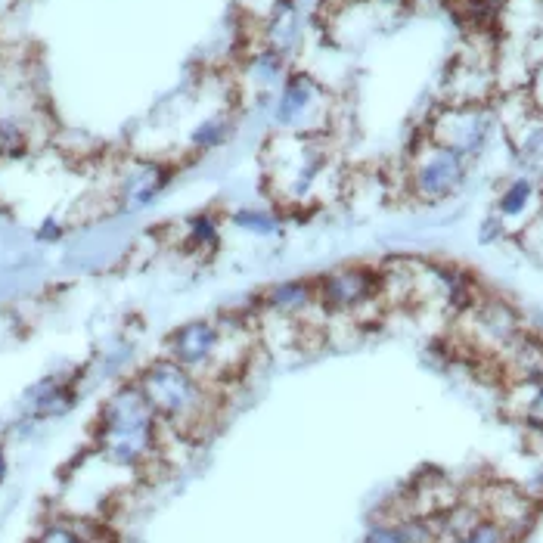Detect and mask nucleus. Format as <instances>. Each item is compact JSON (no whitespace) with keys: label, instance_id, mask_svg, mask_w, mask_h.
Returning <instances> with one entry per match:
<instances>
[{"label":"nucleus","instance_id":"nucleus-20","mask_svg":"<svg viewBox=\"0 0 543 543\" xmlns=\"http://www.w3.org/2000/svg\"><path fill=\"white\" fill-rule=\"evenodd\" d=\"M246 78L258 87V90H267V87H274V84H283V78L289 75L286 72V56L274 53L270 47H255L246 59V66H243Z\"/></svg>","mask_w":543,"mask_h":543},{"label":"nucleus","instance_id":"nucleus-17","mask_svg":"<svg viewBox=\"0 0 543 543\" xmlns=\"http://www.w3.org/2000/svg\"><path fill=\"white\" fill-rule=\"evenodd\" d=\"M180 236H177V246L190 252V255H199V258H208L215 255L224 243V221L218 211H193L184 221L177 224Z\"/></svg>","mask_w":543,"mask_h":543},{"label":"nucleus","instance_id":"nucleus-6","mask_svg":"<svg viewBox=\"0 0 543 543\" xmlns=\"http://www.w3.org/2000/svg\"><path fill=\"white\" fill-rule=\"evenodd\" d=\"M460 323V342L463 348L475 351L478 357H488L491 364L503 354V348L525 333V320L522 314L509 305L506 298L481 292L466 311L457 314Z\"/></svg>","mask_w":543,"mask_h":543},{"label":"nucleus","instance_id":"nucleus-2","mask_svg":"<svg viewBox=\"0 0 543 543\" xmlns=\"http://www.w3.org/2000/svg\"><path fill=\"white\" fill-rule=\"evenodd\" d=\"M267 193L286 211L314 208L336 190V159L326 137L274 134L264 146Z\"/></svg>","mask_w":543,"mask_h":543},{"label":"nucleus","instance_id":"nucleus-1","mask_svg":"<svg viewBox=\"0 0 543 543\" xmlns=\"http://www.w3.org/2000/svg\"><path fill=\"white\" fill-rule=\"evenodd\" d=\"M159 441H162V422L156 410L149 407L137 379L122 382L100 407L94 450L106 463L143 475L156 463H162Z\"/></svg>","mask_w":543,"mask_h":543},{"label":"nucleus","instance_id":"nucleus-28","mask_svg":"<svg viewBox=\"0 0 543 543\" xmlns=\"http://www.w3.org/2000/svg\"><path fill=\"white\" fill-rule=\"evenodd\" d=\"M506 233V227H503V221L494 215V218H488L485 224H481V233H478V243L481 246H491V243H497V239Z\"/></svg>","mask_w":543,"mask_h":543},{"label":"nucleus","instance_id":"nucleus-21","mask_svg":"<svg viewBox=\"0 0 543 543\" xmlns=\"http://www.w3.org/2000/svg\"><path fill=\"white\" fill-rule=\"evenodd\" d=\"M230 224L258 239H274L283 233V215H277V211H264V208H236L230 215Z\"/></svg>","mask_w":543,"mask_h":543},{"label":"nucleus","instance_id":"nucleus-14","mask_svg":"<svg viewBox=\"0 0 543 543\" xmlns=\"http://www.w3.org/2000/svg\"><path fill=\"white\" fill-rule=\"evenodd\" d=\"M25 401L28 410H32V419H59L78 404V388L69 376L50 373L28 388Z\"/></svg>","mask_w":543,"mask_h":543},{"label":"nucleus","instance_id":"nucleus-15","mask_svg":"<svg viewBox=\"0 0 543 543\" xmlns=\"http://www.w3.org/2000/svg\"><path fill=\"white\" fill-rule=\"evenodd\" d=\"M261 44L280 56H292L301 44V16L295 0H274L261 22Z\"/></svg>","mask_w":543,"mask_h":543},{"label":"nucleus","instance_id":"nucleus-4","mask_svg":"<svg viewBox=\"0 0 543 543\" xmlns=\"http://www.w3.org/2000/svg\"><path fill=\"white\" fill-rule=\"evenodd\" d=\"M317 305L326 317H348L360 329L385 314L382 274L373 264H339L314 277Z\"/></svg>","mask_w":543,"mask_h":543},{"label":"nucleus","instance_id":"nucleus-18","mask_svg":"<svg viewBox=\"0 0 543 543\" xmlns=\"http://www.w3.org/2000/svg\"><path fill=\"white\" fill-rule=\"evenodd\" d=\"M233 134V112L218 109V112H208L202 115L199 122L187 131L184 137V149L190 156H205V153H215L221 149Z\"/></svg>","mask_w":543,"mask_h":543},{"label":"nucleus","instance_id":"nucleus-19","mask_svg":"<svg viewBox=\"0 0 543 543\" xmlns=\"http://www.w3.org/2000/svg\"><path fill=\"white\" fill-rule=\"evenodd\" d=\"M35 149L32 115L0 112V162H19Z\"/></svg>","mask_w":543,"mask_h":543},{"label":"nucleus","instance_id":"nucleus-5","mask_svg":"<svg viewBox=\"0 0 543 543\" xmlns=\"http://www.w3.org/2000/svg\"><path fill=\"white\" fill-rule=\"evenodd\" d=\"M336 118L333 94L311 72H289L274 100L277 134L295 137H326Z\"/></svg>","mask_w":543,"mask_h":543},{"label":"nucleus","instance_id":"nucleus-9","mask_svg":"<svg viewBox=\"0 0 543 543\" xmlns=\"http://www.w3.org/2000/svg\"><path fill=\"white\" fill-rule=\"evenodd\" d=\"M494 115L485 103H447L429 125V140L454 149L463 159H475L488 146Z\"/></svg>","mask_w":543,"mask_h":543},{"label":"nucleus","instance_id":"nucleus-16","mask_svg":"<svg viewBox=\"0 0 543 543\" xmlns=\"http://www.w3.org/2000/svg\"><path fill=\"white\" fill-rule=\"evenodd\" d=\"M534 208H540V190L531 177L509 180L506 190L497 196V218L503 221L506 233L509 230H528L537 221Z\"/></svg>","mask_w":543,"mask_h":543},{"label":"nucleus","instance_id":"nucleus-12","mask_svg":"<svg viewBox=\"0 0 543 543\" xmlns=\"http://www.w3.org/2000/svg\"><path fill=\"white\" fill-rule=\"evenodd\" d=\"M255 305L274 317L292 320L298 326L311 329V317H323L320 305H317V289H314V277H289V280H277L261 289Z\"/></svg>","mask_w":543,"mask_h":543},{"label":"nucleus","instance_id":"nucleus-8","mask_svg":"<svg viewBox=\"0 0 543 543\" xmlns=\"http://www.w3.org/2000/svg\"><path fill=\"white\" fill-rule=\"evenodd\" d=\"M171 177L174 168L165 165L162 159L134 156L122 162L112 174V190H109L112 211H118V215H137V211L153 208L162 190L171 184Z\"/></svg>","mask_w":543,"mask_h":543},{"label":"nucleus","instance_id":"nucleus-24","mask_svg":"<svg viewBox=\"0 0 543 543\" xmlns=\"http://www.w3.org/2000/svg\"><path fill=\"white\" fill-rule=\"evenodd\" d=\"M450 543H516V537H512L506 528H500L494 519L481 516L469 531H463L457 540H450Z\"/></svg>","mask_w":543,"mask_h":543},{"label":"nucleus","instance_id":"nucleus-26","mask_svg":"<svg viewBox=\"0 0 543 543\" xmlns=\"http://www.w3.org/2000/svg\"><path fill=\"white\" fill-rule=\"evenodd\" d=\"M32 543H84L72 519H53L41 528V534Z\"/></svg>","mask_w":543,"mask_h":543},{"label":"nucleus","instance_id":"nucleus-29","mask_svg":"<svg viewBox=\"0 0 543 543\" xmlns=\"http://www.w3.org/2000/svg\"><path fill=\"white\" fill-rule=\"evenodd\" d=\"M7 472H10V457H7V447L0 444V485L7 481Z\"/></svg>","mask_w":543,"mask_h":543},{"label":"nucleus","instance_id":"nucleus-3","mask_svg":"<svg viewBox=\"0 0 543 543\" xmlns=\"http://www.w3.org/2000/svg\"><path fill=\"white\" fill-rule=\"evenodd\" d=\"M134 379L165 429L184 435L193 444L215 429L221 410L218 388L199 379L196 373L177 367L174 360L162 354L153 364H146Z\"/></svg>","mask_w":543,"mask_h":543},{"label":"nucleus","instance_id":"nucleus-10","mask_svg":"<svg viewBox=\"0 0 543 543\" xmlns=\"http://www.w3.org/2000/svg\"><path fill=\"white\" fill-rule=\"evenodd\" d=\"M224 339V320L221 314L215 317H193L187 323L174 326L165 336V357L174 360L177 367L196 373L199 379L208 382L211 367H215L218 351Z\"/></svg>","mask_w":543,"mask_h":543},{"label":"nucleus","instance_id":"nucleus-22","mask_svg":"<svg viewBox=\"0 0 543 543\" xmlns=\"http://www.w3.org/2000/svg\"><path fill=\"white\" fill-rule=\"evenodd\" d=\"M509 404L512 413L522 416L531 429H543V382L509 385Z\"/></svg>","mask_w":543,"mask_h":543},{"label":"nucleus","instance_id":"nucleus-25","mask_svg":"<svg viewBox=\"0 0 543 543\" xmlns=\"http://www.w3.org/2000/svg\"><path fill=\"white\" fill-rule=\"evenodd\" d=\"M360 543H410L407 540V528H404V519H376L370 528H367V534H364V540Z\"/></svg>","mask_w":543,"mask_h":543},{"label":"nucleus","instance_id":"nucleus-7","mask_svg":"<svg viewBox=\"0 0 543 543\" xmlns=\"http://www.w3.org/2000/svg\"><path fill=\"white\" fill-rule=\"evenodd\" d=\"M466 174H469V159L426 137L410 156L407 187L413 199L438 205L450 196H457V190L466 184Z\"/></svg>","mask_w":543,"mask_h":543},{"label":"nucleus","instance_id":"nucleus-11","mask_svg":"<svg viewBox=\"0 0 543 543\" xmlns=\"http://www.w3.org/2000/svg\"><path fill=\"white\" fill-rule=\"evenodd\" d=\"M469 500L481 509V516L494 519L516 540L531 528L534 512H537L534 497L522 491L519 485H512V481H485V485L475 488Z\"/></svg>","mask_w":543,"mask_h":543},{"label":"nucleus","instance_id":"nucleus-23","mask_svg":"<svg viewBox=\"0 0 543 543\" xmlns=\"http://www.w3.org/2000/svg\"><path fill=\"white\" fill-rule=\"evenodd\" d=\"M454 10H457V19L469 25L472 32H488L500 19L503 0H454Z\"/></svg>","mask_w":543,"mask_h":543},{"label":"nucleus","instance_id":"nucleus-27","mask_svg":"<svg viewBox=\"0 0 543 543\" xmlns=\"http://www.w3.org/2000/svg\"><path fill=\"white\" fill-rule=\"evenodd\" d=\"M69 233V224L66 221H59L56 215H47L38 227H35V239L41 246H56V243H63Z\"/></svg>","mask_w":543,"mask_h":543},{"label":"nucleus","instance_id":"nucleus-13","mask_svg":"<svg viewBox=\"0 0 543 543\" xmlns=\"http://www.w3.org/2000/svg\"><path fill=\"white\" fill-rule=\"evenodd\" d=\"M494 364H497V373H503L509 385L543 382V336L525 329V333H519L503 348V354Z\"/></svg>","mask_w":543,"mask_h":543}]
</instances>
